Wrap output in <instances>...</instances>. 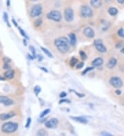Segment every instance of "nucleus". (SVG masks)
Here are the masks:
<instances>
[{"instance_id":"nucleus-6","label":"nucleus","mask_w":124,"mask_h":136,"mask_svg":"<svg viewBox=\"0 0 124 136\" xmlns=\"http://www.w3.org/2000/svg\"><path fill=\"white\" fill-rule=\"evenodd\" d=\"M110 84L115 88H120L123 85V83L120 78L114 76L110 79Z\"/></svg>"},{"instance_id":"nucleus-24","label":"nucleus","mask_w":124,"mask_h":136,"mask_svg":"<svg viewBox=\"0 0 124 136\" xmlns=\"http://www.w3.org/2000/svg\"><path fill=\"white\" fill-rule=\"evenodd\" d=\"M50 109H46L45 111H44L40 115V118H44L45 115H46L47 114H48L49 113H50Z\"/></svg>"},{"instance_id":"nucleus-5","label":"nucleus","mask_w":124,"mask_h":136,"mask_svg":"<svg viewBox=\"0 0 124 136\" xmlns=\"http://www.w3.org/2000/svg\"><path fill=\"white\" fill-rule=\"evenodd\" d=\"M81 15L83 17L89 18L93 16V11L92 8L88 6H82L81 8Z\"/></svg>"},{"instance_id":"nucleus-18","label":"nucleus","mask_w":124,"mask_h":136,"mask_svg":"<svg viewBox=\"0 0 124 136\" xmlns=\"http://www.w3.org/2000/svg\"><path fill=\"white\" fill-rule=\"evenodd\" d=\"M71 118L75 120V121L79 122L80 123H82V124H87L88 123V120L87 119H86L85 118H83V117H71Z\"/></svg>"},{"instance_id":"nucleus-35","label":"nucleus","mask_w":124,"mask_h":136,"mask_svg":"<svg viewBox=\"0 0 124 136\" xmlns=\"http://www.w3.org/2000/svg\"><path fill=\"white\" fill-rule=\"evenodd\" d=\"M63 102H66V103H70V100H67V99H66V100H61V101H60V103H63Z\"/></svg>"},{"instance_id":"nucleus-42","label":"nucleus","mask_w":124,"mask_h":136,"mask_svg":"<svg viewBox=\"0 0 124 136\" xmlns=\"http://www.w3.org/2000/svg\"><path fill=\"white\" fill-rule=\"evenodd\" d=\"M30 1H36L37 0H30Z\"/></svg>"},{"instance_id":"nucleus-20","label":"nucleus","mask_w":124,"mask_h":136,"mask_svg":"<svg viewBox=\"0 0 124 136\" xmlns=\"http://www.w3.org/2000/svg\"><path fill=\"white\" fill-rule=\"evenodd\" d=\"M37 136H48V133L46 132V131L43 130V129H41V130H39V131L37 132Z\"/></svg>"},{"instance_id":"nucleus-22","label":"nucleus","mask_w":124,"mask_h":136,"mask_svg":"<svg viewBox=\"0 0 124 136\" xmlns=\"http://www.w3.org/2000/svg\"><path fill=\"white\" fill-rule=\"evenodd\" d=\"M35 26L36 27H39L42 24V19H37V20H35V21L34 23Z\"/></svg>"},{"instance_id":"nucleus-26","label":"nucleus","mask_w":124,"mask_h":136,"mask_svg":"<svg viewBox=\"0 0 124 136\" xmlns=\"http://www.w3.org/2000/svg\"><path fill=\"white\" fill-rule=\"evenodd\" d=\"M4 21H5V22L8 23V26H9V27H11L10 26V23H8V14L6 12H4Z\"/></svg>"},{"instance_id":"nucleus-21","label":"nucleus","mask_w":124,"mask_h":136,"mask_svg":"<svg viewBox=\"0 0 124 136\" xmlns=\"http://www.w3.org/2000/svg\"><path fill=\"white\" fill-rule=\"evenodd\" d=\"M41 50H42V51L44 52V53H45V54H46L48 57H50V58H52V54L50 53V52L48 51V50L47 49H46V48H42V47H41Z\"/></svg>"},{"instance_id":"nucleus-12","label":"nucleus","mask_w":124,"mask_h":136,"mask_svg":"<svg viewBox=\"0 0 124 136\" xmlns=\"http://www.w3.org/2000/svg\"><path fill=\"white\" fill-rule=\"evenodd\" d=\"M84 34L86 37H87L88 38H93L95 36V32L94 30L92 29L91 28L88 27L86 28L84 30Z\"/></svg>"},{"instance_id":"nucleus-37","label":"nucleus","mask_w":124,"mask_h":136,"mask_svg":"<svg viewBox=\"0 0 124 136\" xmlns=\"http://www.w3.org/2000/svg\"><path fill=\"white\" fill-rule=\"evenodd\" d=\"M101 134H102L103 136H112V135H111L110 133H108L103 132V133H101Z\"/></svg>"},{"instance_id":"nucleus-3","label":"nucleus","mask_w":124,"mask_h":136,"mask_svg":"<svg viewBox=\"0 0 124 136\" xmlns=\"http://www.w3.org/2000/svg\"><path fill=\"white\" fill-rule=\"evenodd\" d=\"M47 18L56 22H59L62 18V13L59 10H52L47 14Z\"/></svg>"},{"instance_id":"nucleus-14","label":"nucleus","mask_w":124,"mask_h":136,"mask_svg":"<svg viewBox=\"0 0 124 136\" xmlns=\"http://www.w3.org/2000/svg\"><path fill=\"white\" fill-rule=\"evenodd\" d=\"M117 63V61L115 58H111V59L108 61V63H107V67L109 68V69H112L113 67H114L116 66Z\"/></svg>"},{"instance_id":"nucleus-27","label":"nucleus","mask_w":124,"mask_h":136,"mask_svg":"<svg viewBox=\"0 0 124 136\" xmlns=\"http://www.w3.org/2000/svg\"><path fill=\"white\" fill-rule=\"evenodd\" d=\"M79 54H80L81 58L83 59V60H86V58H87V56H86V53H85V52L81 51Z\"/></svg>"},{"instance_id":"nucleus-23","label":"nucleus","mask_w":124,"mask_h":136,"mask_svg":"<svg viewBox=\"0 0 124 136\" xmlns=\"http://www.w3.org/2000/svg\"><path fill=\"white\" fill-rule=\"evenodd\" d=\"M78 63V60L76 58H72L70 61V65L72 67H74Z\"/></svg>"},{"instance_id":"nucleus-19","label":"nucleus","mask_w":124,"mask_h":136,"mask_svg":"<svg viewBox=\"0 0 124 136\" xmlns=\"http://www.w3.org/2000/svg\"><path fill=\"white\" fill-rule=\"evenodd\" d=\"M108 13L110 15H112V16H115L118 13V10H117V8H116L110 7L108 9Z\"/></svg>"},{"instance_id":"nucleus-33","label":"nucleus","mask_w":124,"mask_h":136,"mask_svg":"<svg viewBox=\"0 0 124 136\" xmlns=\"http://www.w3.org/2000/svg\"><path fill=\"white\" fill-rule=\"evenodd\" d=\"M19 30H20V32H21V34H22L23 35V36H24V37H26V38H28V37H27V36H26V34H25V32H24V30H22L21 28H19Z\"/></svg>"},{"instance_id":"nucleus-1","label":"nucleus","mask_w":124,"mask_h":136,"mask_svg":"<svg viewBox=\"0 0 124 136\" xmlns=\"http://www.w3.org/2000/svg\"><path fill=\"white\" fill-rule=\"evenodd\" d=\"M69 41L66 37H59L55 39V45L62 54L67 53L70 50Z\"/></svg>"},{"instance_id":"nucleus-34","label":"nucleus","mask_w":124,"mask_h":136,"mask_svg":"<svg viewBox=\"0 0 124 136\" xmlns=\"http://www.w3.org/2000/svg\"><path fill=\"white\" fill-rule=\"evenodd\" d=\"M93 68H94L93 67H88V68H87L86 70H85V71H84V72H82V74H86V72H88V71H90V70H92Z\"/></svg>"},{"instance_id":"nucleus-30","label":"nucleus","mask_w":124,"mask_h":136,"mask_svg":"<svg viewBox=\"0 0 124 136\" xmlns=\"http://www.w3.org/2000/svg\"><path fill=\"white\" fill-rule=\"evenodd\" d=\"M29 49H30V50L32 52V53H33V55H34V56L35 55L36 51H35V48H33V46H30Z\"/></svg>"},{"instance_id":"nucleus-11","label":"nucleus","mask_w":124,"mask_h":136,"mask_svg":"<svg viewBox=\"0 0 124 136\" xmlns=\"http://www.w3.org/2000/svg\"><path fill=\"white\" fill-rule=\"evenodd\" d=\"M16 115L15 112H9V113H4L0 115V120H6L8 119L13 118Z\"/></svg>"},{"instance_id":"nucleus-36","label":"nucleus","mask_w":124,"mask_h":136,"mask_svg":"<svg viewBox=\"0 0 124 136\" xmlns=\"http://www.w3.org/2000/svg\"><path fill=\"white\" fill-rule=\"evenodd\" d=\"M66 94L65 93V92H62V94H60V97L61 98H63V97H66Z\"/></svg>"},{"instance_id":"nucleus-32","label":"nucleus","mask_w":124,"mask_h":136,"mask_svg":"<svg viewBox=\"0 0 124 136\" xmlns=\"http://www.w3.org/2000/svg\"><path fill=\"white\" fill-rule=\"evenodd\" d=\"M30 122H31V119H30V118H28V120H27V122H26V128H28V127L30 126Z\"/></svg>"},{"instance_id":"nucleus-31","label":"nucleus","mask_w":124,"mask_h":136,"mask_svg":"<svg viewBox=\"0 0 124 136\" xmlns=\"http://www.w3.org/2000/svg\"><path fill=\"white\" fill-rule=\"evenodd\" d=\"M84 67V63H77V69H81Z\"/></svg>"},{"instance_id":"nucleus-41","label":"nucleus","mask_w":124,"mask_h":136,"mask_svg":"<svg viewBox=\"0 0 124 136\" xmlns=\"http://www.w3.org/2000/svg\"><path fill=\"white\" fill-rule=\"evenodd\" d=\"M4 80H5V78H4L0 77V81H4Z\"/></svg>"},{"instance_id":"nucleus-29","label":"nucleus","mask_w":124,"mask_h":136,"mask_svg":"<svg viewBox=\"0 0 124 136\" xmlns=\"http://www.w3.org/2000/svg\"><path fill=\"white\" fill-rule=\"evenodd\" d=\"M4 69L6 70H8L11 69V66H10V65L8 64V63H5V64H4Z\"/></svg>"},{"instance_id":"nucleus-15","label":"nucleus","mask_w":124,"mask_h":136,"mask_svg":"<svg viewBox=\"0 0 124 136\" xmlns=\"http://www.w3.org/2000/svg\"><path fill=\"white\" fill-rule=\"evenodd\" d=\"M90 4L93 8H99L102 5V1L101 0H90Z\"/></svg>"},{"instance_id":"nucleus-4","label":"nucleus","mask_w":124,"mask_h":136,"mask_svg":"<svg viewBox=\"0 0 124 136\" xmlns=\"http://www.w3.org/2000/svg\"><path fill=\"white\" fill-rule=\"evenodd\" d=\"M42 6H41L40 4H36L35 6H33L30 12V15L31 17L35 18L37 17H39V15L42 13Z\"/></svg>"},{"instance_id":"nucleus-39","label":"nucleus","mask_w":124,"mask_h":136,"mask_svg":"<svg viewBox=\"0 0 124 136\" xmlns=\"http://www.w3.org/2000/svg\"><path fill=\"white\" fill-rule=\"evenodd\" d=\"M116 94H118V95H119V94H121V91H119V90H117V91H116Z\"/></svg>"},{"instance_id":"nucleus-40","label":"nucleus","mask_w":124,"mask_h":136,"mask_svg":"<svg viewBox=\"0 0 124 136\" xmlns=\"http://www.w3.org/2000/svg\"><path fill=\"white\" fill-rule=\"evenodd\" d=\"M105 1H106V2H108V3H110V2H111L112 0H105Z\"/></svg>"},{"instance_id":"nucleus-2","label":"nucleus","mask_w":124,"mask_h":136,"mask_svg":"<svg viewBox=\"0 0 124 136\" xmlns=\"http://www.w3.org/2000/svg\"><path fill=\"white\" fill-rule=\"evenodd\" d=\"M18 128V124L12 122H8L6 123H4L1 126V131L5 133H12L17 131Z\"/></svg>"},{"instance_id":"nucleus-28","label":"nucleus","mask_w":124,"mask_h":136,"mask_svg":"<svg viewBox=\"0 0 124 136\" xmlns=\"http://www.w3.org/2000/svg\"><path fill=\"white\" fill-rule=\"evenodd\" d=\"M118 34L121 37H124V30L123 29H120L118 31Z\"/></svg>"},{"instance_id":"nucleus-25","label":"nucleus","mask_w":124,"mask_h":136,"mask_svg":"<svg viewBox=\"0 0 124 136\" xmlns=\"http://www.w3.org/2000/svg\"><path fill=\"white\" fill-rule=\"evenodd\" d=\"M34 92H35V94H36L37 96H38V94H39L41 92L40 87H39L38 85H37L36 87L34 88Z\"/></svg>"},{"instance_id":"nucleus-7","label":"nucleus","mask_w":124,"mask_h":136,"mask_svg":"<svg viewBox=\"0 0 124 136\" xmlns=\"http://www.w3.org/2000/svg\"><path fill=\"white\" fill-rule=\"evenodd\" d=\"M94 45H95L96 49L99 52H101V53H106L107 52V49L104 46V45L103 44L102 41L101 39H96L94 41Z\"/></svg>"},{"instance_id":"nucleus-16","label":"nucleus","mask_w":124,"mask_h":136,"mask_svg":"<svg viewBox=\"0 0 124 136\" xmlns=\"http://www.w3.org/2000/svg\"><path fill=\"white\" fill-rule=\"evenodd\" d=\"M69 43L73 46H74L77 43V37L74 33H70L69 34Z\"/></svg>"},{"instance_id":"nucleus-8","label":"nucleus","mask_w":124,"mask_h":136,"mask_svg":"<svg viewBox=\"0 0 124 136\" xmlns=\"http://www.w3.org/2000/svg\"><path fill=\"white\" fill-rule=\"evenodd\" d=\"M63 15H64L65 20L68 22L72 21L74 19V12H73V9L70 8H68L65 9Z\"/></svg>"},{"instance_id":"nucleus-9","label":"nucleus","mask_w":124,"mask_h":136,"mask_svg":"<svg viewBox=\"0 0 124 136\" xmlns=\"http://www.w3.org/2000/svg\"><path fill=\"white\" fill-rule=\"evenodd\" d=\"M58 125V120L56 118H52L45 124V126L48 129H54Z\"/></svg>"},{"instance_id":"nucleus-17","label":"nucleus","mask_w":124,"mask_h":136,"mask_svg":"<svg viewBox=\"0 0 124 136\" xmlns=\"http://www.w3.org/2000/svg\"><path fill=\"white\" fill-rule=\"evenodd\" d=\"M14 76H15V72L14 70H11V69L7 70V72H6L4 74V76L7 79H12L14 77Z\"/></svg>"},{"instance_id":"nucleus-13","label":"nucleus","mask_w":124,"mask_h":136,"mask_svg":"<svg viewBox=\"0 0 124 136\" xmlns=\"http://www.w3.org/2000/svg\"><path fill=\"white\" fill-rule=\"evenodd\" d=\"M103 63V59L101 57H98L92 61V65L93 67H99L102 65Z\"/></svg>"},{"instance_id":"nucleus-38","label":"nucleus","mask_w":124,"mask_h":136,"mask_svg":"<svg viewBox=\"0 0 124 136\" xmlns=\"http://www.w3.org/2000/svg\"><path fill=\"white\" fill-rule=\"evenodd\" d=\"M117 1L119 4H124V0H117Z\"/></svg>"},{"instance_id":"nucleus-10","label":"nucleus","mask_w":124,"mask_h":136,"mask_svg":"<svg viewBox=\"0 0 124 136\" xmlns=\"http://www.w3.org/2000/svg\"><path fill=\"white\" fill-rule=\"evenodd\" d=\"M0 103L3 104L6 106H10V105H12L14 103V101L7 96H0Z\"/></svg>"}]
</instances>
